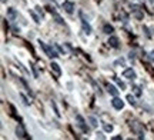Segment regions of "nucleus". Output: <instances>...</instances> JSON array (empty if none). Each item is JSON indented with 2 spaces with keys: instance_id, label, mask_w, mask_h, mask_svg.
<instances>
[{
  "instance_id": "6",
  "label": "nucleus",
  "mask_w": 154,
  "mask_h": 140,
  "mask_svg": "<svg viewBox=\"0 0 154 140\" xmlns=\"http://www.w3.org/2000/svg\"><path fill=\"white\" fill-rule=\"evenodd\" d=\"M123 77L130 79V80H134V79L137 77V74H136V72H134L133 69H126V70L123 72Z\"/></svg>"
},
{
  "instance_id": "10",
  "label": "nucleus",
  "mask_w": 154,
  "mask_h": 140,
  "mask_svg": "<svg viewBox=\"0 0 154 140\" xmlns=\"http://www.w3.org/2000/svg\"><path fill=\"white\" fill-rule=\"evenodd\" d=\"M107 43H109V46H111V47H114V49H117V47H119V39H117V37H116V36H111L110 39H109V42H107Z\"/></svg>"
},
{
  "instance_id": "5",
  "label": "nucleus",
  "mask_w": 154,
  "mask_h": 140,
  "mask_svg": "<svg viewBox=\"0 0 154 140\" xmlns=\"http://www.w3.org/2000/svg\"><path fill=\"white\" fill-rule=\"evenodd\" d=\"M131 129L137 133L138 137H143V127H141V124L138 123V122H133V123H131Z\"/></svg>"
},
{
  "instance_id": "12",
  "label": "nucleus",
  "mask_w": 154,
  "mask_h": 140,
  "mask_svg": "<svg viewBox=\"0 0 154 140\" xmlns=\"http://www.w3.org/2000/svg\"><path fill=\"white\" fill-rule=\"evenodd\" d=\"M7 16L10 17L11 20H14V19H16V17H17V11L14 10L13 7H10V9H7Z\"/></svg>"
},
{
  "instance_id": "9",
  "label": "nucleus",
  "mask_w": 154,
  "mask_h": 140,
  "mask_svg": "<svg viewBox=\"0 0 154 140\" xmlns=\"http://www.w3.org/2000/svg\"><path fill=\"white\" fill-rule=\"evenodd\" d=\"M80 16H82V14H80ZM82 26H83V30H84V33H86V34L91 33V27H90V24H88V23L83 19V16H82Z\"/></svg>"
},
{
  "instance_id": "13",
  "label": "nucleus",
  "mask_w": 154,
  "mask_h": 140,
  "mask_svg": "<svg viewBox=\"0 0 154 140\" xmlns=\"http://www.w3.org/2000/svg\"><path fill=\"white\" fill-rule=\"evenodd\" d=\"M113 30H114V29H113V26H111V24H109V23H106L104 26H103V32H104L106 34H111V33H113Z\"/></svg>"
},
{
  "instance_id": "3",
  "label": "nucleus",
  "mask_w": 154,
  "mask_h": 140,
  "mask_svg": "<svg viewBox=\"0 0 154 140\" xmlns=\"http://www.w3.org/2000/svg\"><path fill=\"white\" fill-rule=\"evenodd\" d=\"M111 104H113V107H114L116 110H121V109L124 107V101L121 100L120 97H117V96H114V99L111 100Z\"/></svg>"
},
{
  "instance_id": "11",
  "label": "nucleus",
  "mask_w": 154,
  "mask_h": 140,
  "mask_svg": "<svg viewBox=\"0 0 154 140\" xmlns=\"http://www.w3.org/2000/svg\"><path fill=\"white\" fill-rule=\"evenodd\" d=\"M107 92H109L111 96H117V95H119V90L116 89L113 84H107Z\"/></svg>"
},
{
  "instance_id": "18",
  "label": "nucleus",
  "mask_w": 154,
  "mask_h": 140,
  "mask_svg": "<svg viewBox=\"0 0 154 140\" xmlns=\"http://www.w3.org/2000/svg\"><path fill=\"white\" fill-rule=\"evenodd\" d=\"M103 126H104V130H106V132H113V126H111V124L104 123Z\"/></svg>"
},
{
  "instance_id": "7",
  "label": "nucleus",
  "mask_w": 154,
  "mask_h": 140,
  "mask_svg": "<svg viewBox=\"0 0 154 140\" xmlns=\"http://www.w3.org/2000/svg\"><path fill=\"white\" fill-rule=\"evenodd\" d=\"M63 9H64L67 13H70V14H72L73 11H74V3H73V2L66 0V2H63Z\"/></svg>"
},
{
  "instance_id": "14",
  "label": "nucleus",
  "mask_w": 154,
  "mask_h": 140,
  "mask_svg": "<svg viewBox=\"0 0 154 140\" xmlns=\"http://www.w3.org/2000/svg\"><path fill=\"white\" fill-rule=\"evenodd\" d=\"M113 79H114V82H116L117 84H119V87H120L121 90H124V89H126V84L123 83V82H121V80H120L119 77H113Z\"/></svg>"
},
{
  "instance_id": "4",
  "label": "nucleus",
  "mask_w": 154,
  "mask_h": 140,
  "mask_svg": "<svg viewBox=\"0 0 154 140\" xmlns=\"http://www.w3.org/2000/svg\"><path fill=\"white\" fill-rule=\"evenodd\" d=\"M50 69H51V73H54L56 77H60V76H61V69H60V66H59L56 62H51Z\"/></svg>"
},
{
  "instance_id": "2",
  "label": "nucleus",
  "mask_w": 154,
  "mask_h": 140,
  "mask_svg": "<svg viewBox=\"0 0 154 140\" xmlns=\"http://www.w3.org/2000/svg\"><path fill=\"white\" fill-rule=\"evenodd\" d=\"M76 120H77V126H79V127H80V129H82L84 133H87V132H88V126L84 123V119H83L80 114H77V116H76Z\"/></svg>"
},
{
  "instance_id": "21",
  "label": "nucleus",
  "mask_w": 154,
  "mask_h": 140,
  "mask_svg": "<svg viewBox=\"0 0 154 140\" xmlns=\"http://www.w3.org/2000/svg\"><path fill=\"white\" fill-rule=\"evenodd\" d=\"M120 63L123 64V63H124V59H119V60H117V62H116L114 64H120Z\"/></svg>"
},
{
  "instance_id": "1",
  "label": "nucleus",
  "mask_w": 154,
  "mask_h": 140,
  "mask_svg": "<svg viewBox=\"0 0 154 140\" xmlns=\"http://www.w3.org/2000/svg\"><path fill=\"white\" fill-rule=\"evenodd\" d=\"M40 43V47L43 49V51L46 53V56H49V57H57L59 56V53L53 49V46L50 47V46H47L46 43H43V42H38Z\"/></svg>"
},
{
  "instance_id": "8",
  "label": "nucleus",
  "mask_w": 154,
  "mask_h": 140,
  "mask_svg": "<svg viewBox=\"0 0 154 140\" xmlns=\"http://www.w3.org/2000/svg\"><path fill=\"white\" fill-rule=\"evenodd\" d=\"M16 135H17V137H27V133H26V130H24V127H23L22 124H19L16 127Z\"/></svg>"
},
{
  "instance_id": "16",
  "label": "nucleus",
  "mask_w": 154,
  "mask_h": 140,
  "mask_svg": "<svg viewBox=\"0 0 154 140\" xmlns=\"http://www.w3.org/2000/svg\"><path fill=\"white\" fill-rule=\"evenodd\" d=\"M30 14H32V17L34 19V22H36V23H40V19H38V16L36 14V13H34L33 10H30Z\"/></svg>"
},
{
  "instance_id": "19",
  "label": "nucleus",
  "mask_w": 154,
  "mask_h": 140,
  "mask_svg": "<svg viewBox=\"0 0 154 140\" xmlns=\"http://www.w3.org/2000/svg\"><path fill=\"white\" fill-rule=\"evenodd\" d=\"M20 97L23 99V101H24V104H30V101L27 100V97H26V96L23 95V93H20Z\"/></svg>"
},
{
  "instance_id": "22",
  "label": "nucleus",
  "mask_w": 154,
  "mask_h": 140,
  "mask_svg": "<svg viewBox=\"0 0 154 140\" xmlns=\"http://www.w3.org/2000/svg\"><path fill=\"white\" fill-rule=\"evenodd\" d=\"M150 59H151V60H153V62H154V50L151 51V53H150Z\"/></svg>"
},
{
  "instance_id": "20",
  "label": "nucleus",
  "mask_w": 154,
  "mask_h": 140,
  "mask_svg": "<svg viewBox=\"0 0 154 140\" xmlns=\"http://www.w3.org/2000/svg\"><path fill=\"white\" fill-rule=\"evenodd\" d=\"M88 120L91 122V126H93V127H96V126H97V120H96L94 117H88Z\"/></svg>"
},
{
  "instance_id": "17",
  "label": "nucleus",
  "mask_w": 154,
  "mask_h": 140,
  "mask_svg": "<svg viewBox=\"0 0 154 140\" xmlns=\"http://www.w3.org/2000/svg\"><path fill=\"white\" fill-rule=\"evenodd\" d=\"M127 100H128V103H130V104H133V106L136 104V100H134V97H133L131 95H128V96H127Z\"/></svg>"
},
{
  "instance_id": "15",
  "label": "nucleus",
  "mask_w": 154,
  "mask_h": 140,
  "mask_svg": "<svg viewBox=\"0 0 154 140\" xmlns=\"http://www.w3.org/2000/svg\"><path fill=\"white\" fill-rule=\"evenodd\" d=\"M133 90H134V93H136V96H141V90H140V87L138 86H133Z\"/></svg>"
}]
</instances>
